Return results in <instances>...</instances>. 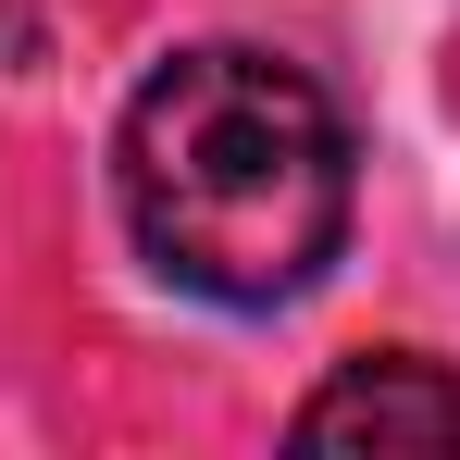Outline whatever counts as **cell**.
I'll return each instance as SVG.
<instances>
[{
	"instance_id": "7a4b0ae2",
	"label": "cell",
	"mask_w": 460,
	"mask_h": 460,
	"mask_svg": "<svg viewBox=\"0 0 460 460\" xmlns=\"http://www.w3.org/2000/svg\"><path fill=\"white\" fill-rule=\"evenodd\" d=\"M299 448H460V374L436 349H361L287 411Z\"/></svg>"
},
{
	"instance_id": "6da1fadb",
	"label": "cell",
	"mask_w": 460,
	"mask_h": 460,
	"mask_svg": "<svg viewBox=\"0 0 460 460\" xmlns=\"http://www.w3.org/2000/svg\"><path fill=\"white\" fill-rule=\"evenodd\" d=\"M112 199L162 287L212 311H287L349 249L361 150H349V112L299 63L212 38L137 75L112 125Z\"/></svg>"
},
{
	"instance_id": "3957f363",
	"label": "cell",
	"mask_w": 460,
	"mask_h": 460,
	"mask_svg": "<svg viewBox=\"0 0 460 460\" xmlns=\"http://www.w3.org/2000/svg\"><path fill=\"white\" fill-rule=\"evenodd\" d=\"M38 63V0H0V75Z\"/></svg>"
}]
</instances>
